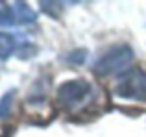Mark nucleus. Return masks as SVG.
Returning <instances> with one entry per match:
<instances>
[{"label": "nucleus", "mask_w": 146, "mask_h": 137, "mask_svg": "<svg viewBox=\"0 0 146 137\" xmlns=\"http://www.w3.org/2000/svg\"><path fill=\"white\" fill-rule=\"evenodd\" d=\"M131 63H133V50L128 45H118V47H113L111 50H107L96 61L94 74L100 78H107V76H113L117 72H124Z\"/></svg>", "instance_id": "obj_1"}, {"label": "nucleus", "mask_w": 146, "mask_h": 137, "mask_svg": "<svg viewBox=\"0 0 146 137\" xmlns=\"http://www.w3.org/2000/svg\"><path fill=\"white\" fill-rule=\"evenodd\" d=\"M115 96L126 100H146V72L143 68H131L124 72L113 89Z\"/></svg>", "instance_id": "obj_2"}, {"label": "nucleus", "mask_w": 146, "mask_h": 137, "mask_svg": "<svg viewBox=\"0 0 146 137\" xmlns=\"http://www.w3.org/2000/svg\"><path fill=\"white\" fill-rule=\"evenodd\" d=\"M93 94V87L85 80H70L57 89V102L65 109H76L83 106Z\"/></svg>", "instance_id": "obj_3"}, {"label": "nucleus", "mask_w": 146, "mask_h": 137, "mask_svg": "<svg viewBox=\"0 0 146 137\" xmlns=\"http://www.w3.org/2000/svg\"><path fill=\"white\" fill-rule=\"evenodd\" d=\"M13 15H15V21L21 22V24H32L35 21V13L24 2H15L13 4Z\"/></svg>", "instance_id": "obj_4"}, {"label": "nucleus", "mask_w": 146, "mask_h": 137, "mask_svg": "<svg viewBox=\"0 0 146 137\" xmlns=\"http://www.w3.org/2000/svg\"><path fill=\"white\" fill-rule=\"evenodd\" d=\"M15 48H17L15 37L9 35V33H0V59H2V61H6V59L13 54Z\"/></svg>", "instance_id": "obj_5"}, {"label": "nucleus", "mask_w": 146, "mask_h": 137, "mask_svg": "<svg viewBox=\"0 0 146 137\" xmlns=\"http://www.w3.org/2000/svg\"><path fill=\"white\" fill-rule=\"evenodd\" d=\"M15 22L13 9H9L6 2H0V26H11Z\"/></svg>", "instance_id": "obj_6"}, {"label": "nucleus", "mask_w": 146, "mask_h": 137, "mask_svg": "<svg viewBox=\"0 0 146 137\" xmlns=\"http://www.w3.org/2000/svg\"><path fill=\"white\" fill-rule=\"evenodd\" d=\"M13 91H9L7 94H4L2 96V100H0V117L2 119H6L7 115H9V111H11V104H13Z\"/></svg>", "instance_id": "obj_7"}, {"label": "nucleus", "mask_w": 146, "mask_h": 137, "mask_svg": "<svg viewBox=\"0 0 146 137\" xmlns=\"http://www.w3.org/2000/svg\"><path fill=\"white\" fill-rule=\"evenodd\" d=\"M17 54H19V58H22V59L30 58V56H35V47H32L30 43H26L24 47L17 48Z\"/></svg>", "instance_id": "obj_8"}, {"label": "nucleus", "mask_w": 146, "mask_h": 137, "mask_svg": "<svg viewBox=\"0 0 146 137\" xmlns=\"http://www.w3.org/2000/svg\"><path fill=\"white\" fill-rule=\"evenodd\" d=\"M68 61L70 63H82L83 59H85V50H78V52H72L70 56H68Z\"/></svg>", "instance_id": "obj_9"}]
</instances>
